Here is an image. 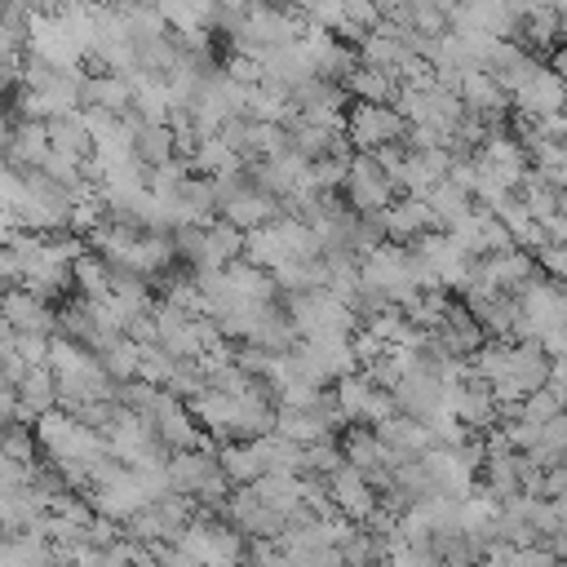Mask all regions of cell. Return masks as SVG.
Here are the masks:
<instances>
[{"label":"cell","instance_id":"ffe728a7","mask_svg":"<svg viewBox=\"0 0 567 567\" xmlns=\"http://www.w3.org/2000/svg\"><path fill=\"white\" fill-rule=\"evenodd\" d=\"M244 115L252 120H275V124H288L297 115V102L284 84H270V80H257L248 84V102H244Z\"/></svg>","mask_w":567,"mask_h":567},{"label":"cell","instance_id":"d4e9b609","mask_svg":"<svg viewBox=\"0 0 567 567\" xmlns=\"http://www.w3.org/2000/svg\"><path fill=\"white\" fill-rule=\"evenodd\" d=\"M275 279H279L284 292H306V288H328V284H332V270H328V261H323V252H319V257L284 261V266L275 270Z\"/></svg>","mask_w":567,"mask_h":567},{"label":"cell","instance_id":"7c38bea8","mask_svg":"<svg viewBox=\"0 0 567 567\" xmlns=\"http://www.w3.org/2000/svg\"><path fill=\"white\" fill-rule=\"evenodd\" d=\"M514 106L532 120L540 115H554V111H567V75L554 71V66H540L518 93H514Z\"/></svg>","mask_w":567,"mask_h":567},{"label":"cell","instance_id":"9a60e30c","mask_svg":"<svg viewBox=\"0 0 567 567\" xmlns=\"http://www.w3.org/2000/svg\"><path fill=\"white\" fill-rule=\"evenodd\" d=\"M62 399H58V372L49 368V363H31L27 372H22V381H18V416H27V421H35V416H44L49 408H58Z\"/></svg>","mask_w":567,"mask_h":567},{"label":"cell","instance_id":"d6986e66","mask_svg":"<svg viewBox=\"0 0 567 567\" xmlns=\"http://www.w3.org/2000/svg\"><path fill=\"white\" fill-rule=\"evenodd\" d=\"M341 84H346L350 97H359V102H394L399 89H403L399 71H390V66H368V62H354Z\"/></svg>","mask_w":567,"mask_h":567},{"label":"cell","instance_id":"836d02e7","mask_svg":"<svg viewBox=\"0 0 567 567\" xmlns=\"http://www.w3.org/2000/svg\"><path fill=\"white\" fill-rule=\"evenodd\" d=\"M385 346H394V341H408V332H412V319H408V310L403 306H385V310H377L372 319H363Z\"/></svg>","mask_w":567,"mask_h":567},{"label":"cell","instance_id":"e575fe53","mask_svg":"<svg viewBox=\"0 0 567 567\" xmlns=\"http://www.w3.org/2000/svg\"><path fill=\"white\" fill-rule=\"evenodd\" d=\"M350 456H346V447L341 443H332V439H319V443H306V474H337L341 465H346Z\"/></svg>","mask_w":567,"mask_h":567},{"label":"cell","instance_id":"30bf717a","mask_svg":"<svg viewBox=\"0 0 567 567\" xmlns=\"http://www.w3.org/2000/svg\"><path fill=\"white\" fill-rule=\"evenodd\" d=\"M430 332H434V346H439L443 354H461V359H470V354L487 341L483 319H478L465 301H452V306H447V315H443V323H439V328H430Z\"/></svg>","mask_w":567,"mask_h":567},{"label":"cell","instance_id":"8992f818","mask_svg":"<svg viewBox=\"0 0 567 567\" xmlns=\"http://www.w3.org/2000/svg\"><path fill=\"white\" fill-rule=\"evenodd\" d=\"M474 279L478 284H492V288H505V292H523L532 279H540V261L532 248H501V252H487L474 261Z\"/></svg>","mask_w":567,"mask_h":567},{"label":"cell","instance_id":"e0dca14e","mask_svg":"<svg viewBox=\"0 0 567 567\" xmlns=\"http://www.w3.org/2000/svg\"><path fill=\"white\" fill-rule=\"evenodd\" d=\"M221 217H230V221L244 226V230H257V226L284 217V199L270 195V190H261V186H248V190H239L235 199L221 204Z\"/></svg>","mask_w":567,"mask_h":567},{"label":"cell","instance_id":"ab89813d","mask_svg":"<svg viewBox=\"0 0 567 567\" xmlns=\"http://www.w3.org/2000/svg\"><path fill=\"white\" fill-rule=\"evenodd\" d=\"M84 4H120V0H84Z\"/></svg>","mask_w":567,"mask_h":567},{"label":"cell","instance_id":"7402d4cb","mask_svg":"<svg viewBox=\"0 0 567 567\" xmlns=\"http://www.w3.org/2000/svg\"><path fill=\"white\" fill-rule=\"evenodd\" d=\"M217 456H221V470L230 474V483H257L266 474V456L252 439H230V443H217Z\"/></svg>","mask_w":567,"mask_h":567},{"label":"cell","instance_id":"5b68a950","mask_svg":"<svg viewBox=\"0 0 567 567\" xmlns=\"http://www.w3.org/2000/svg\"><path fill=\"white\" fill-rule=\"evenodd\" d=\"M443 394H447V381H443V372H439L425 354L394 381V403H399V412H412V416H421V421H430V416L443 408Z\"/></svg>","mask_w":567,"mask_h":567},{"label":"cell","instance_id":"cb8c5ba5","mask_svg":"<svg viewBox=\"0 0 567 567\" xmlns=\"http://www.w3.org/2000/svg\"><path fill=\"white\" fill-rule=\"evenodd\" d=\"M71 275H75V292H80V297H111V288H115V266H111L97 248H89V252L71 266Z\"/></svg>","mask_w":567,"mask_h":567},{"label":"cell","instance_id":"ba28073f","mask_svg":"<svg viewBox=\"0 0 567 567\" xmlns=\"http://www.w3.org/2000/svg\"><path fill=\"white\" fill-rule=\"evenodd\" d=\"M443 408L447 412H456L470 430H492L496 421H501V403H496V394H492V385L483 381V377H465V381H452L447 385V394H443Z\"/></svg>","mask_w":567,"mask_h":567},{"label":"cell","instance_id":"52a82bcc","mask_svg":"<svg viewBox=\"0 0 567 567\" xmlns=\"http://www.w3.org/2000/svg\"><path fill=\"white\" fill-rule=\"evenodd\" d=\"M328 492H332V505H337L346 518H354V523H368V518L381 509V487H377L354 461H346L337 474H328Z\"/></svg>","mask_w":567,"mask_h":567},{"label":"cell","instance_id":"8fae6325","mask_svg":"<svg viewBox=\"0 0 567 567\" xmlns=\"http://www.w3.org/2000/svg\"><path fill=\"white\" fill-rule=\"evenodd\" d=\"M377 434H381L385 447L394 452V465H399V461H412V456H425V452L434 447L430 421H421V416H412V412H394V416L377 421Z\"/></svg>","mask_w":567,"mask_h":567},{"label":"cell","instance_id":"8d00e7d4","mask_svg":"<svg viewBox=\"0 0 567 567\" xmlns=\"http://www.w3.org/2000/svg\"><path fill=\"white\" fill-rule=\"evenodd\" d=\"M13 332H18V328H13ZM49 346H53L49 332H18V354L27 359V368H31V363H49Z\"/></svg>","mask_w":567,"mask_h":567},{"label":"cell","instance_id":"6da1fadb","mask_svg":"<svg viewBox=\"0 0 567 567\" xmlns=\"http://www.w3.org/2000/svg\"><path fill=\"white\" fill-rule=\"evenodd\" d=\"M284 306L297 323L301 337H323V332H354L363 328V315L337 297L332 288H306V292H284Z\"/></svg>","mask_w":567,"mask_h":567},{"label":"cell","instance_id":"74e56055","mask_svg":"<svg viewBox=\"0 0 567 567\" xmlns=\"http://www.w3.org/2000/svg\"><path fill=\"white\" fill-rule=\"evenodd\" d=\"M536 261H540V270H545V275L567 279V244H563V239H549L545 248H536Z\"/></svg>","mask_w":567,"mask_h":567},{"label":"cell","instance_id":"9c48e42d","mask_svg":"<svg viewBox=\"0 0 567 567\" xmlns=\"http://www.w3.org/2000/svg\"><path fill=\"white\" fill-rule=\"evenodd\" d=\"M0 323H9V328H18V332H58V310H53V301L49 297H40V292H31L27 284H13V288H4V306H0Z\"/></svg>","mask_w":567,"mask_h":567},{"label":"cell","instance_id":"484cf974","mask_svg":"<svg viewBox=\"0 0 567 567\" xmlns=\"http://www.w3.org/2000/svg\"><path fill=\"white\" fill-rule=\"evenodd\" d=\"M137 155L151 164V168H159V164H168V159H177L182 151H177V128L173 124H155V120H146L142 128H137Z\"/></svg>","mask_w":567,"mask_h":567},{"label":"cell","instance_id":"4fadbf2b","mask_svg":"<svg viewBox=\"0 0 567 567\" xmlns=\"http://www.w3.org/2000/svg\"><path fill=\"white\" fill-rule=\"evenodd\" d=\"M0 567H62V558H58V545L44 532L27 527V532H4Z\"/></svg>","mask_w":567,"mask_h":567},{"label":"cell","instance_id":"f546056e","mask_svg":"<svg viewBox=\"0 0 567 567\" xmlns=\"http://www.w3.org/2000/svg\"><path fill=\"white\" fill-rule=\"evenodd\" d=\"M527 456H532L540 470L567 461V412H558V416H549V421L540 425V439H536V447H532Z\"/></svg>","mask_w":567,"mask_h":567},{"label":"cell","instance_id":"603a6c76","mask_svg":"<svg viewBox=\"0 0 567 567\" xmlns=\"http://www.w3.org/2000/svg\"><path fill=\"white\" fill-rule=\"evenodd\" d=\"M483 487L496 496V501H509L523 492V452H496L483 461Z\"/></svg>","mask_w":567,"mask_h":567},{"label":"cell","instance_id":"1f68e13d","mask_svg":"<svg viewBox=\"0 0 567 567\" xmlns=\"http://www.w3.org/2000/svg\"><path fill=\"white\" fill-rule=\"evenodd\" d=\"M102 354V363H106V372L115 377V381H133L137 372H142V341H133V337H115L106 350H97Z\"/></svg>","mask_w":567,"mask_h":567},{"label":"cell","instance_id":"4316f807","mask_svg":"<svg viewBox=\"0 0 567 567\" xmlns=\"http://www.w3.org/2000/svg\"><path fill=\"white\" fill-rule=\"evenodd\" d=\"M563 35V18H558V4H540V9H532V13H523V27H518V40L527 44V49H549L554 40Z\"/></svg>","mask_w":567,"mask_h":567},{"label":"cell","instance_id":"d590c367","mask_svg":"<svg viewBox=\"0 0 567 567\" xmlns=\"http://www.w3.org/2000/svg\"><path fill=\"white\" fill-rule=\"evenodd\" d=\"M315 27H328V31H341L346 22V0H292Z\"/></svg>","mask_w":567,"mask_h":567},{"label":"cell","instance_id":"f35d334b","mask_svg":"<svg viewBox=\"0 0 567 567\" xmlns=\"http://www.w3.org/2000/svg\"><path fill=\"white\" fill-rule=\"evenodd\" d=\"M558 18H563V27H567V0H558Z\"/></svg>","mask_w":567,"mask_h":567},{"label":"cell","instance_id":"277c9868","mask_svg":"<svg viewBox=\"0 0 567 567\" xmlns=\"http://www.w3.org/2000/svg\"><path fill=\"white\" fill-rule=\"evenodd\" d=\"M474 164H478L483 177H492V182L518 190V186L527 182V173H532V151H527V142L514 137V133H492V137L474 151Z\"/></svg>","mask_w":567,"mask_h":567},{"label":"cell","instance_id":"7a4b0ae2","mask_svg":"<svg viewBox=\"0 0 567 567\" xmlns=\"http://www.w3.org/2000/svg\"><path fill=\"white\" fill-rule=\"evenodd\" d=\"M412 128V120L394 106V102H350L346 111V133L354 142V151H377L385 142H403Z\"/></svg>","mask_w":567,"mask_h":567},{"label":"cell","instance_id":"3957f363","mask_svg":"<svg viewBox=\"0 0 567 567\" xmlns=\"http://www.w3.org/2000/svg\"><path fill=\"white\" fill-rule=\"evenodd\" d=\"M341 195H346L350 208H359V213H377V208H390V204H394L399 186H394L390 168L377 159V151H354V159H350V177H346Z\"/></svg>","mask_w":567,"mask_h":567},{"label":"cell","instance_id":"4dcf8cb0","mask_svg":"<svg viewBox=\"0 0 567 567\" xmlns=\"http://www.w3.org/2000/svg\"><path fill=\"white\" fill-rule=\"evenodd\" d=\"M447 306H452L447 288H416V292L403 301L408 319H412V323H421V328H439V323H443V315H447Z\"/></svg>","mask_w":567,"mask_h":567},{"label":"cell","instance_id":"d6a6232c","mask_svg":"<svg viewBox=\"0 0 567 567\" xmlns=\"http://www.w3.org/2000/svg\"><path fill=\"white\" fill-rule=\"evenodd\" d=\"M346 177H350V159L346 155H319V159H310V186L315 190H341L346 186Z\"/></svg>","mask_w":567,"mask_h":567},{"label":"cell","instance_id":"83f0119b","mask_svg":"<svg viewBox=\"0 0 567 567\" xmlns=\"http://www.w3.org/2000/svg\"><path fill=\"white\" fill-rule=\"evenodd\" d=\"M190 164H195V173H226V168H239V164H248L221 133H208V137H199V146H195V155H190Z\"/></svg>","mask_w":567,"mask_h":567},{"label":"cell","instance_id":"2e32d148","mask_svg":"<svg viewBox=\"0 0 567 567\" xmlns=\"http://www.w3.org/2000/svg\"><path fill=\"white\" fill-rule=\"evenodd\" d=\"M84 106H106V111L124 115L137 106V89L124 71H93V75H84Z\"/></svg>","mask_w":567,"mask_h":567},{"label":"cell","instance_id":"44dd1931","mask_svg":"<svg viewBox=\"0 0 567 567\" xmlns=\"http://www.w3.org/2000/svg\"><path fill=\"white\" fill-rule=\"evenodd\" d=\"M49 142H53V151H66V155L89 159V155H93V133H89L84 111L75 106V111L53 115V120H49Z\"/></svg>","mask_w":567,"mask_h":567},{"label":"cell","instance_id":"f1b7e54d","mask_svg":"<svg viewBox=\"0 0 567 567\" xmlns=\"http://www.w3.org/2000/svg\"><path fill=\"white\" fill-rule=\"evenodd\" d=\"M425 199L434 204V213H439V226H443V230H447L456 217H465V213L478 204V199H474V190H465V186H461V182H452V177H443V182H439V186H434Z\"/></svg>","mask_w":567,"mask_h":567},{"label":"cell","instance_id":"ac0fdd59","mask_svg":"<svg viewBox=\"0 0 567 567\" xmlns=\"http://www.w3.org/2000/svg\"><path fill=\"white\" fill-rule=\"evenodd\" d=\"M252 492L261 496V505H270L275 514L288 518L297 505H306V474H297V470H266L252 483Z\"/></svg>","mask_w":567,"mask_h":567},{"label":"cell","instance_id":"5bb4252c","mask_svg":"<svg viewBox=\"0 0 567 567\" xmlns=\"http://www.w3.org/2000/svg\"><path fill=\"white\" fill-rule=\"evenodd\" d=\"M385 226H390V239H408L412 244L416 235H425V230L439 226V213H434V204L425 195H399L385 208Z\"/></svg>","mask_w":567,"mask_h":567}]
</instances>
